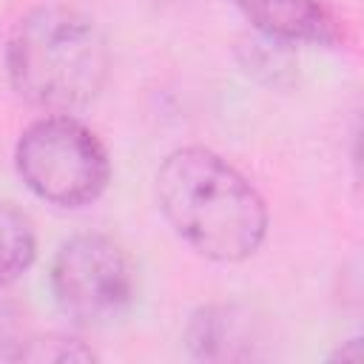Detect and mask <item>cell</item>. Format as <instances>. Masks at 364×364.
Returning <instances> with one entry per match:
<instances>
[{
    "label": "cell",
    "mask_w": 364,
    "mask_h": 364,
    "mask_svg": "<svg viewBox=\"0 0 364 364\" xmlns=\"http://www.w3.org/2000/svg\"><path fill=\"white\" fill-rule=\"evenodd\" d=\"M156 199L173 230L213 262H242L264 239L259 191L219 154L179 148L156 171Z\"/></svg>",
    "instance_id": "obj_1"
},
{
    "label": "cell",
    "mask_w": 364,
    "mask_h": 364,
    "mask_svg": "<svg viewBox=\"0 0 364 364\" xmlns=\"http://www.w3.org/2000/svg\"><path fill=\"white\" fill-rule=\"evenodd\" d=\"M108 43L100 26L68 6H40L11 31L6 68L14 91L46 111L88 105L108 77Z\"/></svg>",
    "instance_id": "obj_2"
},
{
    "label": "cell",
    "mask_w": 364,
    "mask_h": 364,
    "mask_svg": "<svg viewBox=\"0 0 364 364\" xmlns=\"http://www.w3.org/2000/svg\"><path fill=\"white\" fill-rule=\"evenodd\" d=\"M14 162L28 191L60 208L91 205L111 176L108 154L97 134L68 114L31 122L17 142Z\"/></svg>",
    "instance_id": "obj_3"
},
{
    "label": "cell",
    "mask_w": 364,
    "mask_h": 364,
    "mask_svg": "<svg viewBox=\"0 0 364 364\" xmlns=\"http://www.w3.org/2000/svg\"><path fill=\"white\" fill-rule=\"evenodd\" d=\"M51 290L60 310L85 327L117 321L134 299L128 253L102 233L68 239L51 264Z\"/></svg>",
    "instance_id": "obj_4"
},
{
    "label": "cell",
    "mask_w": 364,
    "mask_h": 364,
    "mask_svg": "<svg viewBox=\"0 0 364 364\" xmlns=\"http://www.w3.org/2000/svg\"><path fill=\"white\" fill-rule=\"evenodd\" d=\"M267 37L284 43H336L338 20L318 0H233Z\"/></svg>",
    "instance_id": "obj_5"
},
{
    "label": "cell",
    "mask_w": 364,
    "mask_h": 364,
    "mask_svg": "<svg viewBox=\"0 0 364 364\" xmlns=\"http://www.w3.org/2000/svg\"><path fill=\"white\" fill-rule=\"evenodd\" d=\"M34 250L37 239L31 219L11 202L0 199V287L28 270V264L34 262Z\"/></svg>",
    "instance_id": "obj_6"
},
{
    "label": "cell",
    "mask_w": 364,
    "mask_h": 364,
    "mask_svg": "<svg viewBox=\"0 0 364 364\" xmlns=\"http://www.w3.org/2000/svg\"><path fill=\"white\" fill-rule=\"evenodd\" d=\"M23 361H91L94 353L88 347H82V341L77 338H65V336H43V338H31L23 341L20 355Z\"/></svg>",
    "instance_id": "obj_7"
},
{
    "label": "cell",
    "mask_w": 364,
    "mask_h": 364,
    "mask_svg": "<svg viewBox=\"0 0 364 364\" xmlns=\"http://www.w3.org/2000/svg\"><path fill=\"white\" fill-rule=\"evenodd\" d=\"M23 341L26 338H23V327H20V310L0 287V361L17 358Z\"/></svg>",
    "instance_id": "obj_8"
}]
</instances>
